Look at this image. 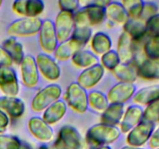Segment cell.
Listing matches in <instances>:
<instances>
[{"instance_id": "cell-1", "label": "cell", "mask_w": 159, "mask_h": 149, "mask_svg": "<svg viewBox=\"0 0 159 149\" xmlns=\"http://www.w3.org/2000/svg\"><path fill=\"white\" fill-rule=\"evenodd\" d=\"M121 132L117 127L107 125L100 123L92 126L87 130L85 139L90 144L95 146H109L117 141Z\"/></svg>"}, {"instance_id": "cell-2", "label": "cell", "mask_w": 159, "mask_h": 149, "mask_svg": "<svg viewBox=\"0 0 159 149\" xmlns=\"http://www.w3.org/2000/svg\"><path fill=\"white\" fill-rule=\"evenodd\" d=\"M106 19L105 8L100 7L90 2L74 13L75 26H92L100 25Z\"/></svg>"}, {"instance_id": "cell-3", "label": "cell", "mask_w": 159, "mask_h": 149, "mask_svg": "<svg viewBox=\"0 0 159 149\" xmlns=\"http://www.w3.org/2000/svg\"><path fill=\"white\" fill-rule=\"evenodd\" d=\"M61 93V88L58 84H49L34 96L31 102V108L37 113L43 112L51 104L60 99Z\"/></svg>"}, {"instance_id": "cell-4", "label": "cell", "mask_w": 159, "mask_h": 149, "mask_svg": "<svg viewBox=\"0 0 159 149\" xmlns=\"http://www.w3.org/2000/svg\"><path fill=\"white\" fill-rule=\"evenodd\" d=\"M42 22L39 17H22L9 24L7 34L16 38L34 36L40 31Z\"/></svg>"}, {"instance_id": "cell-5", "label": "cell", "mask_w": 159, "mask_h": 149, "mask_svg": "<svg viewBox=\"0 0 159 149\" xmlns=\"http://www.w3.org/2000/svg\"><path fill=\"white\" fill-rule=\"evenodd\" d=\"M65 98L66 104L75 113L82 114L88 110V93L77 82H72L67 87Z\"/></svg>"}, {"instance_id": "cell-6", "label": "cell", "mask_w": 159, "mask_h": 149, "mask_svg": "<svg viewBox=\"0 0 159 149\" xmlns=\"http://www.w3.org/2000/svg\"><path fill=\"white\" fill-rule=\"evenodd\" d=\"M155 128V123L142 120L141 123L127 133L126 141L129 146L141 147L150 140Z\"/></svg>"}, {"instance_id": "cell-7", "label": "cell", "mask_w": 159, "mask_h": 149, "mask_svg": "<svg viewBox=\"0 0 159 149\" xmlns=\"http://www.w3.org/2000/svg\"><path fill=\"white\" fill-rule=\"evenodd\" d=\"M39 73L50 82H55L61 77V71L57 61L46 53H40L36 57Z\"/></svg>"}, {"instance_id": "cell-8", "label": "cell", "mask_w": 159, "mask_h": 149, "mask_svg": "<svg viewBox=\"0 0 159 149\" xmlns=\"http://www.w3.org/2000/svg\"><path fill=\"white\" fill-rule=\"evenodd\" d=\"M39 34V43L43 53H54L59 42L56 35L54 22L51 20H43L42 22Z\"/></svg>"}, {"instance_id": "cell-9", "label": "cell", "mask_w": 159, "mask_h": 149, "mask_svg": "<svg viewBox=\"0 0 159 149\" xmlns=\"http://www.w3.org/2000/svg\"><path fill=\"white\" fill-rule=\"evenodd\" d=\"M22 82L26 87L33 88L37 85L40 79V73L37 68L36 59L32 55H25L20 64Z\"/></svg>"}, {"instance_id": "cell-10", "label": "cell", "mask_w": 159, "mask_h": 149, "mask_svg": "<svg viewBox=\"0 0 159 149\" xmlns=\"http://www.w3.org/2000/svg\"><path fill=\"white\" fill-rule=\"evenodd\" d=\"M54 24L59 43L68 40L75 26L74 13L60 11L56 16Z\"/></svg>"}, {"instance_id": "cell-11", "label": "cell", "mask_w": 159, "mask_h": 149, "mask_svg": "<svg viewBox=\"0 0 159 149\" xmlns=\"http://www.w3.org/2000/svg\"><path fill=\"white\" fill-rule=\"evenodd\" d=\"M0 89L6 96H17L19 94L18 78L11 67H0Z\"/></svg>"}, {"instance_id": "cell-12", "label": "cell", "mask_w": 159, "mask_h": 149, "mask_svg": "<svg viewBox=\"0 0 159 149\" xmlns=\"http://www.w3.org/2000/svg\"><path fill=\"white\" fill-rule=\"evenodd\" d=\"M136 93V86L133 83L118 82L111 87L107 96L110 103L124 104L132 99Z\"/></svg>"}, {"instance_id": "cell-13", "label": "cell", "mask_w": 159, "mask_h": 149, "mask_svg": "<svg viewBox=\"0 0 159 149\" xmlns=\"http://www.w3.org/2000/svg\"><path fill=\"white\" fill-rule=\"evenodd\" d=\"M105 74V69L100 64L85 68L77 78V83L85 90L91 89L99 83Z\"/></svg>"}, {"instance_id": "cell-14", "label": "cell", "mask_w": 159, "mask_h": 149, "mask_svg": "<svg viewBox=\"0 0 159 149\" xmlns=\"http://www.w3.org/2000/svg\"><path fill=\"white\" fill-rule=\"evenodd\" d=\"M58 140L65 149H83L84 141L81 133L71 125L63 126L58 133Z\"/></svg>"}, {"instance_id": "cell-15", "label": "cell", "mask_w": 159, "mask_h": 149, "mask_svg": "<svg viewBox=\"0 0 159 149\" xmlns=\"http://www.w3.org/2000/svg\"><path fill=\"white\" fill-rule=\"evenodd\" d=\"M28 129L31 134L42 142H49L54 138V130L42 117L33 116L28 121Z\"/></svg>"}, {"instance_id": "cell-16", "label": "cell", "mask_w": 159, "mask_h": 149, "mask_svg": "<svg viewBox=\"0 0 159 149\" xmlns=\"http://www.w3.org/2000/svg\"><path fill=\"white\" fill-rule=\"evenodd\" d=\"M144 109L142 106L136 105H131L127 107L124 111L122 120L120 124V130L121 133H127L136 127L143 120Z\"/></svg>"}, {"instance_id": "cell-17", "label": "cell", "mask_w": 159, "mask_h": 149, "mask_svg": "<svg viewBox=\"0 0 159 149\" xmlns=\"http://www.w3.org/2000/svg\"><path fill=\"white\" fill-rule=\"evenodd\" d=\"M0 110L4 111L9 118L18 119L24 114L26 106L17 96H3L0 97Z\"/></svg>"}, {"instance_id": "cell-18", "label": "cell", "mask_w": 159, "mask_h": 149, "mask_svg": "<svg viewBox=\"0 0 159 149\" xmlns=\"http://www.w3.org/2000/svg\"><path fill=\"white\" fill-rule=\"evenodd\" d=\"M134 42L127 35L126 33L123 32L120 35L117 42L116 53L120 60V63L126 65H131L135 60V49Z\"/></svg>"}, {"instance_id": "cell-19", "label": "cell", "mask_w": 159, "mask_h": 149, "mask_svg": "<svg viewBox=\"0 0 159 149\" xmlns=\"http://www.w3.org/2000/svg\"><path fill=\"white\" fill-rule=\"evenodd\" d=\"M67 113V104L61 99H58L48 106L43 112L42 119L48 125H54L61 120Z\"/></svg>"}, {"instance_id": "cell-20", "label": "cell", "mask_w": 159, "mask_h": 149, "mask_svg": "<svg viewBox=\"0 0 159 149\" xmlns=\"http://www.w3.org/2000/svg\"><path fill=\"white\" fill-rule=\"evenodd\" d=\"M135 71L138 77L144 80L153 81L159 79V64L146 57L137 64Z\"/></svg>"}, {"instance_id": "cell-21", "label": "cell", "mask_w": 159, "mask_h": 149, "mask_svg": "<svg viewBox=\"0 0 159 149\" xmlns=\"http://www.w3.org/2000/svg\"><path fill=\"white\" fill-rule=\"evenodd\" d=\"M132 99L136 105L147 106L159 99V85H152L140 88L135 93Z\"/></svg>"}, {"instance_id": "cell-22", "label": "cell", "mask_w": 159, "mask_h": 149, "mask_svg": "<svg viewBox=\"0 0 159 149\" xmlns=\"http://www.w3.org/2000/svg\"><path fill=\"white\" fill-rule=\"evenodd\" d=\"M83 47L73 39L69 38L65 41L59 43L54 52V59L59 61H65L71 59L75 53L82 50Z\"/></svg>"}, {"instance_id": "cell-23", "label": "cell", "mask_w": 159, "mask_h": 149, "mask_svg": "<svg viewBox=\"0 0 159 149\" xmlns=\"http://www.w3.org/2000/svg\"><path fill=\"white\" fill-rule=\"evenodd\" d=\"M125 107L124 104L110 103L101 115V123L107 125L116 127L120 125L124 116Z\"/></svg>"}, {"instance_id": "cell-24", "label": "cell", "mask_w": 159, "mask_h": 149, "mask_svg": "<svg viewBox=\"0 0 159 149\" xmlns=\"http://www.w3.org/2000/svg\"><path fill=\"white\" fill-rule=\"evenodd\" d=\"M105 10L106 18L115 24L124 26L130 19L125 8L120 2H110Z\"/></svg>"}, {"instance_id": "cell-25", "label": "cell", "mask_w": 159, "mask_h": 149, "mask_svg": "<svg viewBox=\"0 0 159 149\" xmlns=\"http://www.w3.org/2000/svg\"><path fill=\"white\" fill-rule=\"evenodd\" d=\"M92 52L96 56H102L110 51L113 46L110 36L103 32H97L92 37L90 40Z\"/></svg>"}, {"instance_id": "cell-26", "label": "cell", "mask_w": 159, "mask_h": 149, "mask_svg": "<svg viewBox=\"0 0 159 149\" xmlns=\"http://www.w3.org/2000/svg\"><path fill=\"white\" fill-rule=\"evenodd\" d=\"M123 26L124 32L129 35L134 42L140 41L148 34L145 22L141 20L129 19Z\"/></svg>"}, {"instance_id": "cell-27", "label": "cell", "mask_w": 159, "mask_h": 149, "mask_svg": "<svg viewBox=\"0 0 159 149\" xmlns=\"http://www.w3.org/2000/svg\"><path fill=\"white\" fill-rule=\"evenodd\" d=\"M2 47L9 54L13 63L20 65L23 59L24 58L25 54L23 44L19 42L16 37H10L6 39L3 42Z\"/></svg>"}, {"instance_id": "cell-28", "label": "cell", "mask_w": 159, "mask_h": 149, "mask_svg": "<svg viewBox=\"0 0 159 149\" xmlns=\"http://www.w3.org/2000/svg\"><path fill=\"white\" fill-rule=\"evenodd\" d=\"M71 62L77 68L85 69L99 64V58L92 51L80 50L71 57Z\"/></svg>"}, {"instance_id": "cell-29", "label": "cell", "mask_w": 159, "mask_h": 149, "mask_svg": "<svg viewBox=\"0 0 159 149\" xmlns=\"http://www.w3.org/2000/svg\"><path fill=\"white\" fill-rule=\"evenodd\" d=\"M113 73L119 82L134 84V82H136L138 79L135 68H134L130 65L120 63L113 70Z\"/></svg>"}, {"instance_id": "cell-30", "label": "cell", "mask_w": 159, "mask_h": 149, "mask_svg": "<svg viewBox=\"0 0 159 149\" xmlns=\"http://www.w3.org/2000/svg\"><path fill=\"white\" fill-rule=\"evenodd\" d=\"M88 104L97 112L102 113L110 105L107 95L99 90H93L88 93Z\"/></svg>"}, {"instance_id": "cell-31", "label": "cell", "mask_w": 159, "mask_h": 149, "mask_svg": "<svg viewBox=\"0 0 159 149\" xmlns=\"http://www.w3.org/2000/svg\"><path fill=\"white\" fill-rule=\"evenodd\" d=\"M143 51L146 58L155 61H159V37H151L144 44Z\"/></svg>"}, {"instance_id": "cell-32", "label": "cell", "mask_w": 159, "mask_h": 149, "mask_svg": "<svg viewBox=\"0 0 159 149\" xmlns=\"http://www.w3.org/2000/svg\"><path fill=\"white\" fill-rule=\"evenodd\" d=\"M93 37V30L89 26H75L70 38L75 40L77 43L84 47L91 40Z\"/></svg>"}, {"instance_id": "cell-33", "label": "cell", "mask_w": 159, "mask_h": 149, "mask_svg": "<svg viewBox=\"0 0 159 149\" xmlns=\"http://www.w3.org/2000/svg\"><path fill=\"white\" fill-rule=\"evenodd\" d=\"M121 3L125 8L129 18L140 20L144 6V2L141 0H125L121 2Z\"/></svg>"}, {"instance_id": "cell-34", "label": "cell", "mask_w": 159, "mask_h": 149, "mask_svg": "<svg viewBox=\"0 0 159 149\" xmlns=\"http://www.w3.org/2000/svg\"><path fill=\"white\" fill-rule=\"evenodd\" d=\"M44 10V3L40 0H24V16L38 17Z\"/></svg>"}, {"instance_id": "cell-35", "label": "cell", "mask_w": 159, "mask_h": 149, "mask_svg": "<svg viewBox=\"0 0 159 149\" xmlns=\"http://www.w3.org/2000/svg\"><path fill=\"white\" fill-rule=\"evenodd\" d=\"M100 65L104 69L113 71L120 64V60L117 53L114 50H110L101 56Z\"/></svg>"}, {"instance_id": "cell-36", "label": "cell", "mask_w": 159, "mask_h": 149, "mask_svg": "<svg viewBox=\"0 0 159 149\" xmlns=\"http://www.w3.org/2000/svg\"><path fill=\"white\" fill-rule=\"evenodd\" d=\"M0 149H22V143L16 137L0 133Z\"/></svg>"}, {"instance_id": "cell-37", "label": "cell", "mask_w": 159, "mask_h": 149, "mask_svg": "<svg viewBox=\"0 0 159 149\" xmlns=\"http://www.w3.org/2000/svg\"><path fill=\"white\" fill-rule=\"evenodd\" d=\"M143 120L155 124L159 122V99L145 107L144 110Z\"/></svg>"}, {"instance_id": "cell-38", "label": "cell", "mask_w": 159, "mask_h": 149, "mask_svg": "<svg viewBox=\"0 0 159 149\" xmlns=\"http://www.w3.org/2000/svg\"><path fill=\"white\" fill-rule=\"evenodd\" d=\"M158 13V6L154 2H144L142 12L140 20L146 22Z\"/></svg>"}, {"instance_id": "cell-39", "label": "cell", "mask_w": 159, "mask_h": 149, "mask_svg": "<svg viewBox=\"0 0 159 149\" xmlns=\"http://www.w3.org/2000/svg\"><path fill=\"white\" fill-rule=\"evenodd\" d=\"M148 34L152 37H159V12L145 22Z\"/></svg>"}, {"instance_id": "cell-40", "label": "cell", "mask_w": 159, "mask_h": 149, "mask_svg": "<svg viewBox=\"0 0 159 149\" xmlns=\"http://www.w3.org/2000/svg\"><path fill=\"white\" fill-rule=\"evenodd\" d=\"M61 11L75 13L79 9V2L76 0H61L58 2Z\"/></svg>"}, {"instance_id": "cell-41", "label": "cell", "mask_w": 159, "mask_h": 149, "mask_svg": "<svg viewBox=\"0 0 159 149\" xmlns=\"http://www.w3.org/2000/svg\"><path fill=\"white\" fill-rule=\"evenodd\" d=\"M13 61L7 51L0 46V67H11Z\"/></svg>"}, {"instance_id": "cell-42", "label": "cell", "mask_w": 159, "mask_h": 149, "mask_svg": "<svg viewBox=\"0 0 159 149\" xmlns=\"http://www.w3.org/2000/svg\"><path fill=\"white\" fill-rule=\"evenodd\" d=\"M149 146L152 149L159 148V126L155 127L148 141Z\"/></svg>"}, {"instance_id": "cell-43", "label": "cell", "mask_w": 159, "mask_h": 149, "mask_svg": "<svg viewBox=\"0 0 159 149\" xmlns=\"http://www.w3.org/2000/svg\"><path fill=\"white\" fill-rule=\"evenodd\" d=\"M9 122H10V120H9V116L4 111L0 110V133H2L3 132L6 131Z\"/></svg>"}, {"instance_id": "cell-44", "label": "cell", "mask_w": 159, "mask_h": 149, "mask_svg": "<svg viewBox=\"0 0 159 149\" xmlns=\"http://www.w3.org/2000/svg\"><path fill=\"white\" fill-rule=\"evenodd\" d=\"M12 10L21 16H24V0H17L12 3Z\"/></svg>"}, {"instance_id": "cell-45", "label": "cell", "mask_w": 159, "mask_h": 149, "mask_svg": "<svg viewBox=\"0 0 159 149\" xmlns=\"http://www.w3.org/2000/svg\"><path fill=\"white\" fill-rule=\"evenodd\" d=\"M120 149H144V148H141V147H132V146H124L123 147H121Z\"/></svg>"}, {"instance_id": "cell-46", "label": "cell", "mask_w": 159, "mask_h": 149, "mask_svg": "<svg viewBox=\"0 0 159 149\" xmlns=\"http://www.w3.org/2000/svg\"><path fill=\"white\" fill-rule=\"evenodd\" d=\"M98 149H112L110 146H102V147H99Z\"/></svg>"}, {"instance_id": "cell-47", "label": "cell", "mask_w": 159, "mask_h": 149, "mask_svg": "<svg viewBox=\"0 0 159 149\" xmlns=\"http://www.w3.org/2000/svg\"><path fill=\"white\" fill-rule=\"evenodd\" d=\"M2 4V1H1V0H0V8H1Z\"/></svg>"}, {"instance_id": "cell-48", "label": "cell", "mask_w": 159, "mask_h": 149, "mask_svg": "<svg viewBox=\"0 0 159 149\" xmlns=\"http://www.w3.org/2000/svg\"><path fill=\"white\" fill-rule=\"evenodd\" d=\"M158 149H159V148H158Z\"/></svg>"}]
</instances>
